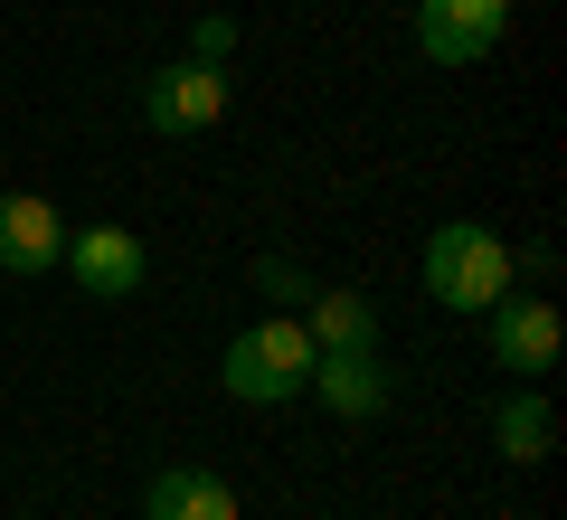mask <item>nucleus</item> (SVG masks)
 I'll return each instance as SVG.
<instances>
[{
    "label": "nucleus",
    "mask_w": 567,
    "mask_h": 520,
    "mask_svg": "<svg viewBox=\"0 0 567 520\" xmlns=\"http://www.w3.org/2000/svg\"><path fill=\"white\" fill-rule=\"evenodd\" d=\"M218 388L237 407L303 398V388H312V332H303V313H275V322H256V332H237V340H227V360H218Z\"/></svg>",
    "instance_id": "1"
},
{
    "label": "nucleus",
    "mask_w": 567,
    "mask_h": 520,
    "mask_svg": "<svg viewBox=\"0 0 567 520\" xmlns=\"http://www.w3.org/2000/svg\"><path fill=\"white\" fill-rule=\"evenodd\" d=\"M425 294L445 303V313H492L511 294V246L473 218H445L425 237Z\"/></svg>",
    "instance_id": "2"
},
{
    "label": "nucleus",
    "mask_w": 567,
    "mask_h": 520,
    "mask_svg": "<svg viewBox=\"0 0 567 520\" xmlns=\"http://www.w3.org/2000/svg\"><path fill=\"white\" fill-rule=\"evenodd\" d=\"M227 114V67H208V58H171V67H152L142 77V123L152 133H208V123Z\"/></svg>",
    "instance_id": "3"
},
{
    "label": "nucleus",
    "mask_w": 567,
    "mask_h": 520,
    "mask_svg": "<svg viewBox=\"0 0 567 520\" xmlns=\"http://www.w3.org/2000/svg\"><path fill=\"white\" fill-rule=\"evenodd\" d=\"M511 29V0H416V48L435 67H483Z\"/></svg>",
    "instance_id": "4"
},
{
    "label": "nucleus",
    "mask_w": 567,
    "mask_h": 520,
    "mask_svg": "<svg viewBox=\"0 0 567 520\" xmlns=\"http://www.w3.org/2000/svg\"><path fill=\"white\" fill-rule=\"evenodd\" d=\"M492 360L511 369V379H548V369H558V303H539V294H502L492 303Z\"/></svg>",
    "instance_id": "5"
},
{
    "label": "nucleus",
    "mask_w": 567,
    "mask_h": 520,
    "mask_svg": "<svg viewBox=\"0 0 567 520\" xmlns=\"http://www.w3.org/2000/svg\"><path fill=\"white\" fill-rule=\"evenodd\" d=\"M66 275L95 303H123L142 284V237L133 227H66Z\"/></svg>",
    "instance_id": "6"
},
{
    "label": "nucleus",
    "mask_w": 567,
    "mask_h": 520,
    "mask_svg": "<svg viewBox=\"0 0 567 520\" xmlns=\"http://www.w3.org/2000/svg\"><path fill=\"white\" fill-rule=\"evenodd\" d=\"M66 256V218L29 190H0V275H48Z\"/></svg>",
    "instance_id": "7"
},
{
    "label": "nucleus",
    "mask_w": 567,
    "mask_h": 520,
    "mask_svg": "<svg viewBox=\"0 0 567 520\" xmlns=\"http://www.w3.org/2000/svg\"><path fill=\"white\" fill-rule=\"evenodd\" d=\"M303 398H322L331 417H379V407H388L379 350H312V388H303Z\"/></svg>",
    "instance_id": "8"
},
{
    "label": "nucleus",
    "mask_w": 567,
    "mask_h": 520,
    "mask_svg": "<svg viewBox=\"0 0 567 520\" xmlns=\"http://www.w3.org/2000/svg\"><path fill=\"white\" fill-rule=\"evenodd\" d=\"M142 520H237V492L199 463H162L142 482Z\"/></svg>",
    "instance_id": "9"
},
{
    "label": "nucleus",
    "mask_w": 567,
    "mask_h": 520,
    "mask_svg": "<svg viewBox=\"0 0 567 520\" xmlns=\"http://www.w3.org/2000/svg\"><path fill=\"white\" fill-rule=\"evenodd\" d=\"M303 332H312V350H379V303H360V294H312V303H303Z\"/></svg>",
    "instance_id": "10"
},
{
    "label": "nucleus",
    "mask_w": 567,
    "mask_h": 520,
    "mask_svg": "<svg viewBox=\"0 0 567 520\" xmlns=\"http://www.w3.org/2000/svg\"><path fill=\"white\" fill-rule=\"evenodd\" d=\"M492 445H502L511 463H548V445H558V417H548L539 388H520V398L492 407Z\"/></svg>",
    "instance_id": "11"
},
{
    "label": "nucleus",
    "mask_w": 567,
    "mask_h": 520,
    "mask_svg": "<svg viewBox=\"0 0 567 520\" xmlns=\"http://www.w3.org/2000/svg\"><path fill=\"white\" fill-rule=\"evenodd\" d=\"M256 284H265L275 303H312V275H303L293 256H265V265H256Z\"/></svg>",
    "instance_id": "12"
},
{
    "label": "nucleus",
    "mask_w": 567,
    "mask_h": 520,
    "mask_svg": "<svg viewBox=\"0 0 567 520\" xmlns=\"http://www.w3.org/2000/svg\"><path fill=\"white\" fill-rule=\"evenodd\" d=\"M227 48H237V20H218V10H208V20L189 29V58H208V67H227Z\"/></svg>",
    "instance_id": "13"
}]
</instances>
